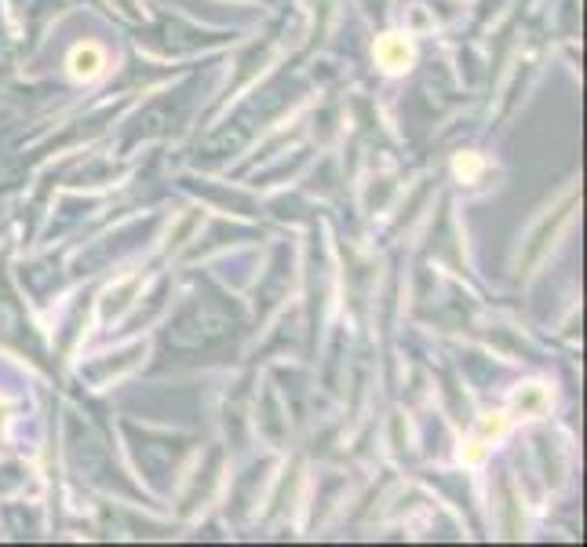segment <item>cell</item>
Segmentation results:
<instances>
[{
	"mask_svg": "<svg viewBox=\"0 0 587 547\" xmlns=\"http://www.w3.org/2000/svg\"><path fill=\"white\" fill-rule=\"evenodd\" d=\"M376 62L387 73H405L413 66V44H409V37H402V33H383L376 41Z\"/></svg>",
	"mask_w": 587,
	"mask_h": 547,
	"instance_id": "6da1fadb",
	"label": "cell"
},
{
	"mask_svg": "<svg viewBox=\"0 0 587 547\" xmlns=\"http://www.w3.org/2000/svg\"><path fill=\"white\" fill-rule=\"evenodd\" d=\"M547 405H551V394H547L544 384H526V387L515 394V413H522V416H529V420L544 416Z\"/></svg>",
	"mask_w": 587,
	"mask_h": 547,
	"instance_id": "3957f363",
	"label": "cell"
},
{
	"mask_svg": "<svg viewBox=\"0 0 587 547\" xmlns=\"http://www.w3.org/2000/svg\"><path fill=\"white\" fill-rule=\"evenodd\" d=\"M66 66H70V73H73L77 80H95V77L107 70V51H103L99 44H77V48L70 51Z\"/></svg>",
	"mask_w": 587,
	"mask_h": 547,
	"instance_id": "7a4b0ae2",
	"label": "cell"
},
{
	"mask_svg": "<svg viewBox=\"0 0 587 547\" xmlns=\"http://www.w3.org/2000/svg\"><path fill=\"white\" fill-rule=\"evenodd\" d=\"M452 172H456L463 182H478V175L485 172V161H481V153H460V157L452 161Z\"/></svg>",
	"mask_w": 587,
	"mask_h": 547,
	"instance_id": "5b68a950",
	"label": "cell"
},
{
	"mask_svg": "<svg viewBox=\"0 0 587 547\" xmlns=\"http://www.w3.org/2000/svg\"><path fill=\"white\" fill-rule=\"evenodd\" d=\"M504 434H508V413H485V416L478 420V438H481L485 445L500 441Z\"/></svg>",
	"mask_w": 587,
	"mask_h": 547,
	"instance_id": "277c9868",
	"label": "cell"
},
{
	"mask_svg": "<svg viewBox=\"0 0 587 547\" xmlns=\"http://www.w3.org/2000/svg\"><path fill=\"white\" fill-rule=\"evenodd\" d=\"M485 456H489V445L481 438H471L467 449H463V464L467 468H478V464H485Z\"/></svg>",
	"mask_w": 587,
	"mask_h": 547,
	"instance_id": "8992f818",
	"label": "cell"
}]
</instances>
